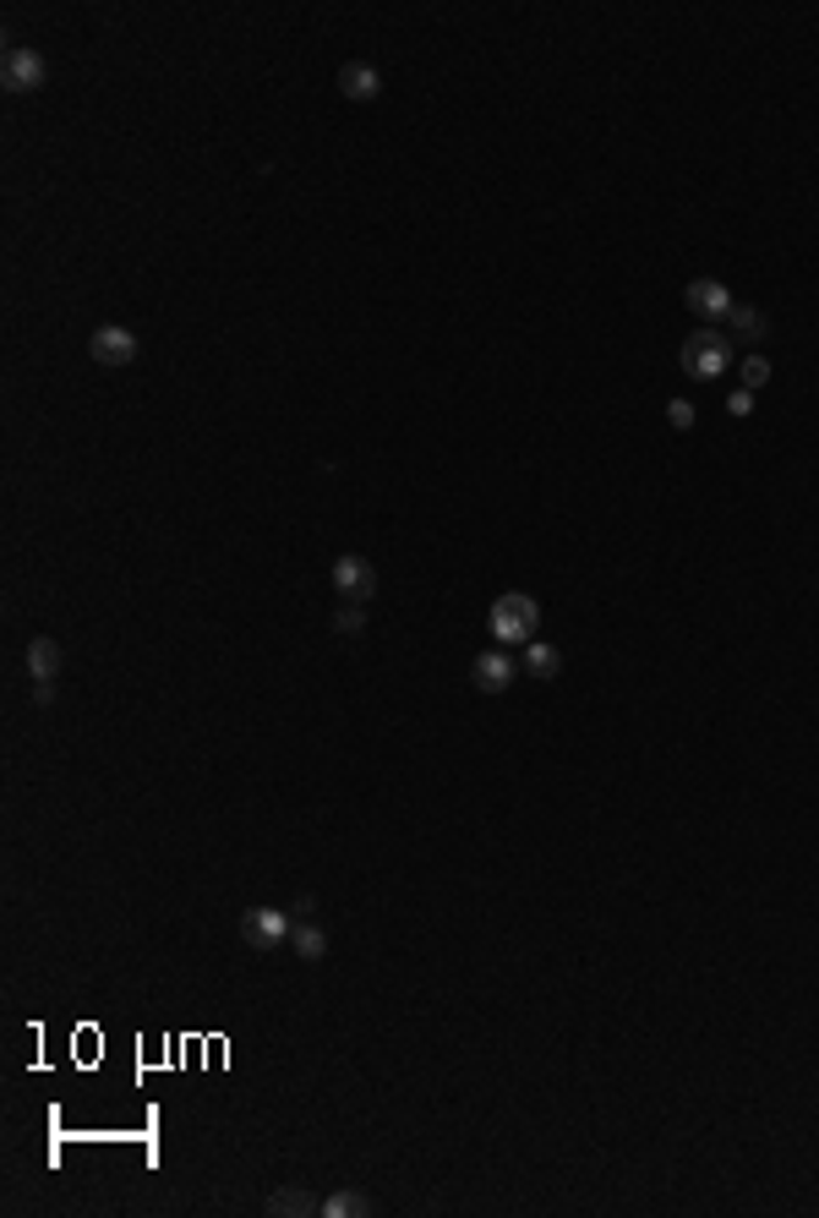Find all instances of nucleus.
<instances>
[{"instance_id":"nucleus-9","label":"nucleus","mask_w":819,"mask_h":1218,"mask_svg":"<svg viewBox=\"0 0 819 1218\" xmlns=\"http://www.w3.org/2000/svg\"><path fill=\"white\" fill-rule=\"evenodd\" d=\"M339 93H345V99H356V104L378 99V93H383L378 66H367V60H345V66H339Z\"/></svg>"},{"instance_id":"nucleus-13","label":"nucleus","mask_w":819,"mask_h":1218,"mask_svg":"<svg viewBox=\"0 0 819 1218\" xmlns=\"http://www.w3.org/2000/svg\"><path fill=\"white\" fill-rule=\"evenodd\" d=\"M323 1214L328 1218H367V1214H378V1203L367 1197V1192H350V1186H339L328 1203H323Z\"/></svg>"},{"instance_id":"nucleus-18","label":"nucleus","mask_w":819,"mask_h":1218,"mask_svg":"<svg viewBox=\"0 0 819 1218\" xmlns=\"http://www.w3.org/2000/svg\"><path fill=\"white\" fill-rule=\"evenodd\" d=\"M667 421H672L678 432H689V426H694V405H689V400H672V405H667Z\"/></svg>"},{"instance_id":"nucleus-3","label":"nucleus","mask_w":819,"mask_h":1218,"mask_svg":"<svg viewBox=\"0 0 819 1218\" xmlns=\"http://www.w3.org/2000/svg\"><path fill=\"white\" fill-rule=\"evenodd\" d=\"M290 912H279V907H246L241 912V940L252 945V951H279L285 940H290Z\"/></svg>"},{"instance_id":"nucleus-16","label":"nucleus","mask_w":819,"mask_h":1218,"mask_svg":"<svg viewBox=\"0 0 819 1218\" xmlns=\"http://www.w3.org/2000/svg\"><path fill=\"white\" fill-rule=\"evenodd\" d=\"M367 629V601H345L334 612V634H361Z\"/></svg>"},{"instance_id":"nucleus-12","label":"nucleus","mask_w":819,"mask_h":1218,"mask_svg":"<svg viewBox=\"0 0 819 1218\" xmlns=\"http://www.w3.org/2000/svg\"><path fill=\"white\" fill-rule=\"evenodd\" d=\"M27 673H33V683H55V673H60V645H55V640H27Z\"/></svg>"},{"instance_id":"nucleus-2","label":"nucleus","mask_w":819,"mask_h":1218,"mask_svg":"<svg viewBox=\"0 0 819 1218\" xmlns=\"http://www.w3.org/2000/svg\"><path fill=\"white\" fill-rule=\"evenodd\" d=\"M678 361H683V372L700 378V383H705V378H722L727 361H733V340H727L722 329H700V334L683 340V356H678Z\"/></svg>"},{"instance_id":"nucleus-4","label":"nucleus","mask_w":819,"mask_h":1218,"mask_svg":"<svg viewBox=\"0 0 819 1218\" xmlns=\"http://www.w3.org/2000/svg\"><path fill=\"white\" fill-rule=\"evenodd\" d=\"M0 88H5V93H33V88H44V55L27 49V44H11V49L0 55Z\"/></svg>"},{"instance_id":"nucleus-7","label":"nucleus","mask_w":819,"mask_h":1218,"mask_svg":"<svg viewBox=\"0 0 819 1218\" xmlns=\"http://www.w3.org/2000/svg\"><path fill=\"white\" fill-rule=\"evenodd\" d=\"M88 356H93L99 367H131V361H137V334L120 329V323H109V329H99V334L88 340Z\"/></svg>"},{"instance_id":"nucleus-10","label":"nucleus","mask_w":819,"mask_h":1218,"mask_svg":"<svg viewBox=\"0 0 819 1218\" xmlns=\"http://www.w3.org/2000/svg\"><path fill=\"white\" fill-rule=\"evenodd\" d=\"M312 1214H323V1203L312 1192H301V1186H279L268 1197V1218H312Z\"/></svg>"},{"instance_id":"nucleus-1","label":"nucleus","mask_w":819,"mask_h":1218,"mask_svg":"<svg viewBox=\"0 0 819 1218\" xmlns=\"http://www.w3.org/2000/svg\"><path fill=\"white\" fill-rule=\"evenodd\" d=\"M535 629H541V601H535V596L508 590V596L492 601V634H497L503 645H530Z\"/></svg>"},{"instance_id":"nucleus-19","label":"nucleus","mask_w":819,"mask_h":1218,"mask_svg":"<svg viewBox=\"0 0 819 1218\" xmlns=\"http://www.w3.org/2000/svg\"><path fill=\"white\" fill-rule=\"evenodd\" d=\"M727 410H733V415H749V410H754V394H749V389H743V394H727Z\"/></svg>"},{"instance_id":"nucleus-5","label":"nucleus","mask_w":819,"mask_h":1218,"mask_svg":"<svg viewBox=\"0 0 819 1218\" xmlns=\"http://www.w3.org/2000/svg\"><path fill=\"white\" fill-rule=\"evenodd\" d=\"M334 590L345 601H372L378 596V568L361 552H345V558H334Z\"/></svg>"},{"instance_id":"nucleus-6","label":"nucleus","mask_w":819,"mask_h":1218,"mask_svg":"<svg viewBox=\"0 0 819 1218\" xmlns=\"http://www.w3.org/2000/svg\"><path fill=\"white\" fill-rule=\"evenodd\" d=\"M683 307H689L694 318H705V323H727V312H733L738 301H733V296H727V285H716V279H689Z\"/></svg>"},{"instance_id":"nucleus-17","label":"nucleus","mask_w":819,"mask_h":1218,"mask_svg":"<svg viewBox=\"0 0 819 1218\" xmlns=\"http://www.w3.org/2000/svg\"><path fill=\"white\" fill-rule=\"evenodd\" d=\"M760 383H771V361L765 356H743V389L754 394Z\"/></svg>"},{"instance_id":"nucleus-14","label":"nucleus","mask_w":819,"mask_h":1218,"mask_svg":"<svg viewBox=\"0 0 819 1218\" xmlns=\"http://www.w3.org/2000/svg\"><path fill=\"white\" fill-rule=\"evenodd\" d=\"M290 940H296V956H301V962H323V956H328V934H323L318 923H307V918H296Z\"/></svg>"},{"instance_id":"nucleus-20","label":"nucleus","mask_w":819,"mask_h":1218,"mask_svg":"<svg viewBox=\"0 0 819 1218\" xmlns=\"http://www.w3.org/2000/svg\"><path fill=\"white\" fill-rule=\"evenodd\" d=\"M33 705H38V711L55 705V689H49V683H33Z\"/></svg>"},{"instance_id":"nucleus-11","label":"nucleus","mask_w":819,"mask_h":1218,"mask_svg":"<svg viewBox=\"0 0 819 1218\" xmlns=\"http://www.w3.org/2000/svg\"><path fill=\"white\" fill-rule=\"evenodd\" d=\"M727 329H733V334H727L733 345H738V340H743V345H760V340L771 334L765 312H754V307H733V312H727Z\"/></svg>"},{"instance_id":"nucleus-15","label":"nucleus","mask_w":819,"mask_h":1218,"mask_svg":"<svg viewBox=\"0 0 819 1218\" xmlns=\"http://www.w3.org/2000/svg\"><path fill=\"white\" fill-rule=\"evenodd\" d=\"M519 662H524V673H530V678H541V683L563 673V656H557L552 645H535V640L524 645V656H519Z\"/></svg>"},{"instance_id":"nucleus-8","label":"nucleus","mask_w":819,"mask_h":1218,"mask_svg":"<svg viewBox=\"0 0 819 1218\" xmlns=\"http://www.w3.org/2000/svg\"><path fill=\"white\" fill-rule=\"evenodd\" d=\"M470 683H475L481 694H503V689L514 683V656H508V651H481V656H470Z\"/></svg>"}]
</instances>
